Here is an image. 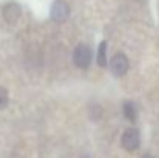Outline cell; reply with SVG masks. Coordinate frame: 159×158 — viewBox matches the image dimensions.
<instances>
[{"mask_svg": "<svg viewBox=\"0 0 159 158\" xmlns=\"http://www.w3.org/2000/svg\"><path fill=\"white\" fill-rule=\"evenodd\" d=\"M73 60H74V65L79 67V68H88L90 64H91V50L90 47L80 44L76 47V50L73 53Z\"/></svg>", "mask_w": 159, "mask_h": 158, "instance_id": "6da1fadb", "label": "cell"}, {"mask_svg": "<svg viewBox=\"0 0 159 158\" xmlns=\"http://www.w3.org/2000/svg\"><path fill=\"white\" fill-rule=\"evenodd\" d=\"M139 143H141V136H139V132L133 127L127 129L122 135V147L133 152L139 147Z\"/></svg>", "mask_w": 159, "mask_h": 158, "instance_id": "7a4b0ae2", "label": "cell"}, {"mask_svg": "<svg viewBox=\"0 0 159 158\" xmlns=\"http://www.w3.org/2000/svg\"><path fill=\"white\" fill-rule=\"evenodd\" d=\"M111 71L117 78L124 76L128 71V57L125 54H122V53L114 54L113 56V60H111Z\"/></svg>", "mask_w": 159, "mask_h": 158, "instance_id": "3957f363", "label": "cell"}, {"mask_svg": "<svg viewBox=\"0 0 159 158\" xmlns=\"http://www.w3.org/2000/svg\"><path fill=\"white\" fill-rule=\"evenodd\" d=\"M70 16V6L66 2L63 0H57L54 2L53 6H51V17H53L54 22H63L66 20Z\"/></svg>", "mask_w": 159, "mask_h": 158, "instance_id": "277c9868", "label": "cell"}, {"mask_svg": "<svg viewBox=\"0 0 159 158\" xmlns=\"http://www.w3.org/2000/svg\"><path fill=\"white\" fill-rule=\"evenodd\" d=\"M3 16H5L6 22L14 23V22L19 19V16H20V6H19L17 3H14V2L8 3V5L3 8Z\"/></svg>", "mask_w": 159, "mask_h": 158, "instance_id": "5b68a950", "label": "cell"}, {"mask_svg": "<svg viewBox=\"0 0 159 158\" xmlns=\"http://www.w3.org/2000/svg\"><path fill=\"white\" fill-rule=\"evenodd\" d=\"M122 110H124V116H125L128 121H131V122H133V121L136 119V107H134V104H133L131 101L124 103Z\"/></svg>", "mask_w": 159, "mask_h": 158, "instance_id": "8992f818", "label": "cell"}, {"mask_svg": "<svg viewBox=\"0 0 159 158\" xmlns=\"http://www.w3.org/2000/svg\"><path fill=\"white\" fill-rule=\"evenodd\" d=\"M98 64L101 67H105L107 65V42L102 41L99 44V51H98Z\"/></svg>", "mask_w": 159, "mask_h": 158, "instance_id": "52a82bcc", "label": "cell"}, {"mask_svg": "<svg viewBox=\"0 0 159 158\" xmlns=\"http://www.w3.org/2000/svg\"><path fill=\"white\" fill-rule=\"evenodd\" d=\"M6 104H8V92L3 87H0V108L6 107Z\"/></svg>", "mask_w": 159, "mask_h": 158, "instance_id": "ba28073f", "label": "cell"}, {"mask_svg": "<svg viewBox=\"0 0 159 158\" xmlns=\"http://www.w3.org/2000/svg\"><path fill=\"white\" fill-rule=\"evenodd\" d=\"M142 158H155V157H152V155H144Z\"/></svg>", "mask_w": 159, "mask_h": 158, "instance_id": "9c48e42d", "label": "cell"}]
</instances>
